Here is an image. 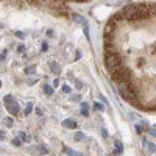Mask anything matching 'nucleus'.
Masks as SVG:
<instances>
[{"mask_svg": "<svg viewBox=\"0 0 156 156\" xmlns=\"http://www.w3.org/2000/svg\"><path fill=\"white\" fill-rule=\"evenodd\" d=\"M120 14L126 20H144L150 16V8L148 5H144V3H134V5L125 6Z\"/></svg>", "mask_w": 156, "mask_h": 156, "instance_id": "nucleus-1", "label": "nucleus"}, {"mask_svg": "<svg viewBox=\"0 0 156 156\" xmlns=\"http://www.w3.org/2000/svg\"><path fill=\"white\" fill-rule=\"evenodd\" d=\"M131 76H133L131 70L125 66H120L119 69H115L112 72V80L115 83H129L131 81Z\"/></svg>", "mask_w": 156, "mask_h": 156, "instance_id": "nucleus-2", "label": "nucleus"}, {"mask_svg": "<svg viewBox=\"0 0 156 156\" xmlns=\"http://www.w3.org/2000/svg\"><path fill=\"white\" fill-rule=\"evenodd\" d=\"M105 66H106L111 72H114L115 69H119V67L122 66V58H120V55L115 53V51L106 53V55H105Z\"/></svg>", "mask_w": 156, "mask_h": 156, "instance_id": "nucleus-3", "label": "nucleus"}, {"mask_svg": "<svg viewBox=\"0 0 156 156\" xmlns=\"http://www.w3.org/2000/svg\"><path fill=\"white\" fill-rule=\"evenodd\" d=\"M3 101H5V105H6V109L9 111V114H12V115H19V112H20V109H19V103L12 98V95H6L5 98H3Z\"/></svg>", "mask_w": 156, "mask_h": 156, "instance_id": "nucleus-4", "label": "nucleus"}, {"mask_svg": "<svg viewBox=\"0 0 156 156\" xmlns=\"http://www.w3.org/2000/svg\"><path fill=\"white\" fill-rule=\"evenodd\" d=\"M48 66H50V70L53 72L55 75H59V73H61V66H59L58 62H55V61H51V62L48 64Z\"/></svg>", "mask_w": 156, "mask_h": 156, "instance_id": "nucleus-5", "label": "nucleus"}, {"mask_svg": "<svg viewBox=\"0 0 156 156\" xmlns=\"http://www.w3.org/2000/svg\"><path fill=\"white\" fill-rule=\"evenodd\" d=\"M72 17H73V20H75L76 23H81L83 27H87V22H86V19H84L83 16H80V14H72Z\"/></svg>", "mask_w": 156, "mask_h": 156, "instance_id": "nucleus-6", "label": "nucleus"}, {"mask_svg": "<svg viewBox=\"0 0 156 156\" xmlns=\"http://www.w3.org/2000/svg\"><path fill=\"white\" fill-rule=\"evenodd\" d=\"M62 126H64V128H72V129H75V128H76V123H75L73 120L67 119V120H62Z\"/></svg>", "mask_w": 156, "mask_h": 156, "instance_id": "nucleus-7", "label": "nucleus"}, {"mask_svg": "<svg viewBox=\"0 0 156 156\" xmlns=\"http://www.w3.org/2000/svg\"><path fill=\"white\" fill-rule=\"evenodd\" d=\"M31 151L36 153V154H41V156L47 154V148L45 147H34V148H31Z\"/></svg>", "mask_w": 156, "mask_h": 156, "instance_id": "nucleus-8", "label": "nucleus"}, {"mask_svg": "<svg viewBox=\"0 0 156 156\" xmlns=\"http://www.w3.org/2000/svg\"><path fill=\"white\" fill-rule=\"evenodd\" d=\"M87 108H89V106H87V103H86V101H83V103H81V114H83L84 117H86V115H89V109H87Z\"/></svg>", "mask_w": 156, "mask_h": 156, "instance_id": "nucleus-9", "label": "nucleus"}, {"mask_svg": "<svg viewBox=\"0 0 156 156\" xmlns=\"http://www.w3.org/2000/svg\"><path fill=\"white\" fill-rule=\"evenodd\" d=\"M145 147H147V150H148V151H151V153H154V151H156V145H154V144H151V142H145Z\"/></svg>", "mask_w": 156, "mask_h": 156, "instance_id": "nucleus-10", "label": "nucleus"}, {"mask_svg": "<svg viewBox=\"0 0 156 156\" xmlns=\"http://www.w3.org/2000/svg\"><path fill=\"white\" fill-rule=\"evenodd\" d=\"M42 89H44V92H45L47 95H51V94H53V87H51V86H47V84H45Z\"/></svg>", "mask_w": 156, "mask_h": 156, "instance_id": "nucleus-11", "label": "nucleus"}, {"mask_svg": "<svg viewBox=\"0 0 156 156\" xmlns=\"http://www.w3.org/2000/svg\"><path fill=\"white\" fill-rule=\"evenodd\" d=\"M64 151H66L67 154H72V156H83L81 153H78V151H73V150H70V148H64Z\"/></svg>", "mask_w": 156, "mask_h": 156, "instance_id": "nucleus-12", "label": "nucleus"}, {"mask_svg": "<svg viewBox=\"0 0 156 156\" xmlns=\"http://www.w3.org/2000/svg\"><path fill=\"white\" fill-rule=\"evenodd\" d=\"M31 111H33V103H28L27 108H25V111H23V114H25V115H28Z\"/></svg>", "mask_w": 156, "mask_h": 156, "instance_id": "nucleus-13", "label": "nucleus"}, {"mask_svg": "<svg viewBox=\"0 0 156 156\" xmlns=\"http://www.w3.org/2000/svg\"><path fill=\"white\" fill-rule=\"evenodd\" d=\"M94 109L95 111H105V106H103L101 103H94Z\"/></svg>", "mask_w": 156, "mask_h": 156, "instance_id": "nucleus-14", "label": "nucleus"}, {"mask_svg": "<svg viewBox=\"0 0 156 156\" xmlns=\"http://www.w3.org/2000/svg\"><path fill=\"white\" fill-rule=\"evenodd\" d=\"M34 72H36V67L34 66H28L27 69H25V73H28V75L30 73H34Z\"/></svg>", "mask_w": 156, "mask_h": 156, "instance_id": "nucleus-15", "label": "nucleus"}, {"mask_svg": "<svg viewBox=\"0 0 156 156\" xmlns=\"http://www.w3.org/2000/svg\"><path fill=\"white\" fill-rule=\"evenodd\" d=\"M3 123H5L8 128H11V126H12V119H11V117H6V119L3 120Z\"/></svg>", "mask_w": 156, "mask_h": 156, "instance_id": "nucleus-16", "label": "nucleus"}, {"mask_svg": "<svg viewBox=\"0 0 156 156\" xmlns=\"http://www.w3.org/2000/svg\"><path fill=\"white\" fill-rule=\"evenodd\" d=\"M114 144H115V150L120 153V151H122V142H120V140H115Z\"/></svg>", "mask_w": 156, "mask_h": 156, "instance_id": "nucleus-17", "label": "nucleus"}, {"mask_svg": "<svg viewBox=\"0 0 156 156\" xmlns=\"http://www.w3.org/2000/svg\"><path fill=\"white\" fill-rule=\"evenodd\" d=\"M70 90H72L70 86H67V84H66V86H62V92H64V94H70Z\"/></svg>", "mask_w": 156, "mask_h": 156, "instance_id": "nucleus-18", "label": "nucleus"}, {"mask_svg": "<svg viewBox=\"0 0 156 156\" xmlns=\"http://www.w3.org/2000/svg\"><path fill=\"white\" fill-rule=\"evenodd\" d=\"M19 137H20V139H25V140H27V142H30V140H31V139H30V137H27V136H25V134H23V133H22V131H20V133H19Z\"/></svg>", "mask_w": 156, "mask_h": 156, "instance_id": "nucleus-19", "label": "nucleus"}, {"mask_svg": "<svg viewBox=\"0 0 156 156\" xmlns=\"http://www.w3.org/2000/svg\"><path fill=\"white\" fill-rule=\"evenodd\" d=\"M148 8H150V12H154V14H156V3H151Z\"/></svg>", "mask_w": 156, "mask_h": 156, "instance_id": "nucleus-20", "label": "nucleus"}, {"mask_svg": "<svg viewBox=\"0 0 156 156\" xmlns=\"http://www.w3.org/2000/svg\"><path fill=\"white\" fill-rule=\"evenodd\" d=\"M12 144L16 147H19V145H22V142H20V139H12Z\"/></svg>", "mask_w": 156, "mask_h": 156, "instance_id": "nucleus-21", "label": "nucleus"}, {"mask_svg": "<svg viewBox=\"0 0 156 156\" xmlns=\"http://www.w3.org/2000/svg\"><path fill=\"white\" fill-rule=\"evenodd\" d=\"M83 137H84L83 133H76V134H75V139H76V140H80V139H83Z\"/></svg>", "mask_w": 156, "mask_h": 156, "instance_id": "nucleus-22", "label": "nucleus"}, {"mask_svg": "<svg viewBox=\"0 0 156 156\" xmlns=\"http://www.w3.org/2000/svg\"><path fill=\"white\" fill-rule=\"evenodd\" d=\"M34 83H36V78H30V80L27 81V84H30V86H33Z\"/></svg>", "mask_w": 156, "mask_h": 156, "instance_id": "nucleus-23", "label": "nucleus"}, {"mask_svg": "<svg viewBox=\"0 0 156 156\" xmlns=\"http://www.w3.org/2000/svg\"><path fill=\"white\" fill-rule=\"evenodd\" d=\"M70 100H72V101H78V100H80V95H72Z\"/></svg>", "mask_w": 156, "mask_h": 156, "instance_id": "nucleus-24", "label": "nucleus"}, {"mask_svg": "<svg viewBox=\"0 0 156 156\" xmlns=\"http://www.w3.org/2000/svg\"><path fill=\"white\" fill-rule=\"evenodd\" d=\"M58 86H59V80L55 78V80H53V87H58Z\"/></svg>", "mask_w": 156, "mask_h": 156, "instance_id": "nucleus-25", "label": "nucleus"}, {"mask_svg": "<svg viewBox=\"0 0 156 156\" xmlns=\"http://www.w3.org/2000/svg\"><path fill=\"white\" fill-rule=\"evenodd\" d=\"M16 36H17V37H20V39H23V37H25V34H23V33H20V31H16Z\"/></svg>", "mask_w": 156, "mask_h": 156, "instance_id": "nucleus-26", "label": "nucleus"}, {"mask_svg": "<svg viewBox=\"0 0 156 156\" xmlns=\"http://www.w3.org/2000/svg\"><path fill=\"white\" fill-rule=\"evenodd\" d=\"M150 133H151L153 136H156V126H151V128H150Z\"/></svg>", "mask_w": 156, "mask_h": 156, "instance_id": "nucleus-27", "label": "nucleus"}, {"mask_svg": "<svg viewBox=\"0 0 156 156\" xmlns=\"http://www.w3.org/2000/svg\"><path fill=\"white\" fill-rule=\"evenodd\" d=\"M136 131H137L139 134L142 133V126H140V125H137V126H136Z\"/></svg>", "mask_w": 156, "mask_h": 156, "instance_id": "nucleus-28", "label": "nucleus"}, {"mask_svg": "<svg viewBox=\"0 0 156 156\" xmlns=\"http://www.w3.org/2000/svg\"><path fill=\"white\" fill-rule=\"evenodd\" d=\"M5 56H6V51H3V53L0 55V61H3V59H5Z\"/></svg>", "mask_w": 156, "mask_h": 156, "instance_id": "nucleus-29", "label": "nucleus"}, {"mask_svg": "<svg viewBox=\"0 0 156 156\" xmlns=\"http://www.w3.org/2000/svg\"><path fill=\"white\" fill-rule=\"evenodd\" d=\"M41 48H42V51H45V50H47V48H48V45H47V44H45V42H44V44H42V47H41Z\"/></svg>", "mask_w": 156, "mask_h": 156, "instance_id": "nucleus-30", "label": "nucleus"}, {"mask_svg": "<svg viewBox=\"0 0 156 156\" xmlns=\"http://www.w3.org/2000/svg\"><path fill=\"white\" fill-rule=\"evenodd\" d=\"M101 134L105 136V137H108V131H106V129H101Z\"/></svg>", "mask_w": 156, "mask_h": 156, "instance_id": "nucleus-31", "label": "nucleus"}, {"mask_svg": "<svg viewBox=\"0 0 156 156\" xmlns=\"http://www.w3.org/2000/svg\"><path fill=\"white\" fill-rule=\"evenodd\" d=\"M75 86H76V87H78V89H81V86H83V84H81V83H80V81H76V84H75Z\"/></svg>", "mask_w": 156, "mask_h": 156, "instance_id": "nucleus-32", "label": "nucleus"}, {"mask_svg": "<svg viewBox=\"0 0 156 156\" xmlns=\"http://www.w3.org/2000/svg\"><path fill=\"white\" fill-rule=\"evenodd\" d=\"M3 139H5V134H3L2 131H0V140H3Z\"/></svg>", "mask_w": 156, "mask_h": 156, "instance_id": "nucleus-33", "label": "nucleus"}, {"mask_svg": "<svg viewBox=\"0 0 156 156\" xmlns=\"http://www.w3.org/2000/svg\"><path fill=\"white\" fill-rule=\"evenodd\" d=\"M17 51H23V45H19L17 47Z\"/></svg>", "mask_w": 156, "mask_h": 156, "instance_id": "nucleus-34", "label": "nucleus"}, {"mask_svg": "<svg viewBox=\"0 0 156 156\" xmlns=\"http://www.w3.org/2000/svg\"><path fill=\"white\" fill-rule=\"evenodd\" d=\"M0 87H2V81H0Z\"/></svg>", "mask_w": 156, "mask_h": 156, "instance_id": "nucleus-35", "label": "nucleus"}]
</instances>
